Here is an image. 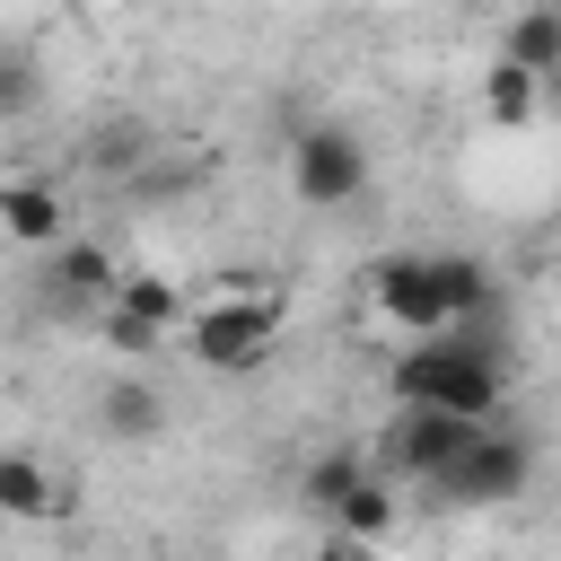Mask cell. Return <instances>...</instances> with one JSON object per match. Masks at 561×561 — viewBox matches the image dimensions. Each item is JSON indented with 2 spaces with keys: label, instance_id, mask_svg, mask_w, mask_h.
<instances>
[{
  "label": "cell",
  "instance_id": "cell-1",
  "mask_svg": "<svg viewBox=\"0 0 561 561\" xmlns=\"http://www.w3.org/2000/svg\"><path fill=\"white\" fill-rule=\"evenodd\" d=\"M386 386H394V412H447L473 430H491L508 412V359H500L491 324H456L438 342H412Z\"/></svg>",
  "mask_w": 561,
  "mask_h": 561
},
{
  "label": "cell",
  "instance_id": "cell-2",
  "mask_svg": "<svg viewBox=\"0 0 561 561\" xmlns=\"http://www.w3.org/2000/svg\"><path fill=\"white\" fill-rule=\"evenodd\" d=\"M280 324H289V298L254 289V280H228L210 307H193V359L219 368V377H254L272 351H280Z\"/></svg>",
  "mask_w": 561,
  "mask_h": 561
},
{
  "label": "cell",
  "instance_id": "cell-3",
  "mask_svg": "<svg viewBox=\"0 0 561 561\" xmlns=\"http://www.w3.org/2000/svg\"><path fill=\"white\" fill-rule=\"evenodd\" d=\"M298 491H307V508H316L333 535H351V543H386V526H394V491H386L377 465L351 456V447L316 456V465L298 473Z\"/></svg>",
  "mask_w": 561,
  "mask_h": 561
},
{
  "label": "cell",
  "instance_id": "cell-4",
  "mask_svg": "<svg viewBox=\"0 0 561 561\" xmlns=\"http://www.w3.org/2000/svg\"><path fill=\"white\" fill-rule=\"evenodd\" d=\"M289 193H298L307 210L359 202V193H368V140H359L351 123H307V131L289 140Z\"/></svg>",
  "mask_w": 561,
  "mask_h": 561
},
{
  "label": "cell",
  "instance_id": "cell-5",
  "mask_svg": "<svg viewBox=\"0 0 561 561\" xmlns=\"http://www.w3.org/2000/svg\"><path fill=\"white\" fill-rule=\"evenodd\" d=\"M535 482V447L508 430V421H491V430H473L465 438V456L430 482L438 500H456V508H500V500H517Z\"/></svg>",
  "mask_w": 561,
  "mask_h": 561
},
{
  "label": "cell",
  "instance_id": "cell-6",
  "mask_svg": "<svg viewBox=\"0 0 561 561\" xmlns=\"http://www.w3.org/2000/svg\"><path fill=\"white\" fill-rule=\"evenodd\" d=\"M368 298H377V316H386L394 333H412V342L456 333L447 289H438V254H386V263H368Z\"/></svg>",
  "mask_w": 561,
  "mask_h": 561
},
{
  "label": "cell",
  "instance_id": "cell-7",
  "mask_svg": "<svg viewBox=\"0 0 561 561\" xmlns=\"http://www.w3.org/2000/svg\"><path fill=\"white\" fill-rule=\"evenodd\" d=\"M465 438H473V421H447V412H394V430H386V473H403V482H438L456 456H465Z\"/></svg>",
  "mask_w": 561,
  "mask_h": 561
},
{
  "label": "cell",
  "instance_id": "cell-8",
  "mask_svg": "<svg viewBox=\"0 0 561 561\" xmlns=\"http://www.w3.org/2000/svg\"><path fill=\"white\" fill-rule=\"evenodd\" d=\"M175 316H184V307H175V280H158V272H123L114 298H105V333H114L123 351H158V333H167Z\"/></svg>",
  "mask_w": 561,
  "mask_h": 561
},
{
  "label": "cell",
  "instance_id": "cell-9",
  "mask_svg": "<svg viewBox=\"0 0 561 561\" xmlns=\"http://www.w3.org/2000/svg\"><path fill=\"white\" fill-rule=\"evenodd\" d=\"M0 237H18V245H35V254L70 245V202H61V184H44V175H0Z\"/></svg>",
  "mask_w": 561,
  "mask_h": 561
},
{
  "label": "cell",
  "instance_id": "cell-10",
  "mask_svg": "<svg viewBox=\"0 0 561 561\" xmlns=\"http://www.w3.org/2000/svg\"><path fill=\"white\" fill-rule=\"evenodd\" d=\"M114 280H123V263H114L96 237H70V245L44 254V298H53V307H105Z\"/></svg>",
  "mask_w": 561,
  "mask_h": 561
},
{
  "label": "cell",
  "instance_id": "cell-11",
  "mask_svg": "<svg viewBox=\"0 0 561 561\" xmlns=\"http://www.w3.org/2000/svg\"><path fill=\"white\" fill-rule=\"evenodd\" d=\"M491 61L526 70V79H561V9H508Z\"/></svg>",
  "mask_w": 561,
  "mask_h": 561
},
{
  "label": "cell",
  "instance_id": "cell-12",
  "mask_svg": "<svg viewBox=\"0 0 561 561\" xmlns=\"http://www.w3.org/2000/svg\"><path fill=\"white\" fill-rule=\"evenodd\" d=\"M61 508H70V491L53 482V465L26 447H0V517H61Z\"/></svg>",
  "mask_w": 561,
  "mask_h": 561
},
{
  "label": "cell",
  "instance_id": "cell-13",
  "mask_svg": "<svg viewBox=\"0 0 561 561\" xmlns=\"http://www.w3.org/2000/svg\"><path fill=\"white\" fill-rule=\"evenodd\" d=\"M96 421H105V438H158L167 430V394L149 377H114L96 394Z\"/></svg>",
  "mask_w": 561,
  "mask_h": 561
},
{
  "label": "cell",
  "instance_id": "cell-14",
  "mask_svg": "<svg viewBox=\"0 0 561 561\" xmlns=\"http://www.w3.org/2000/svg\"><path fill=\"white\" fill-rule=\"evenodd\" d=\"M535 96H543V79H526V70H508V61H491V70H482V114H491V123H508V131H517V123L535 114Z\"/></svg>",
  "mask_w": 561,
  "mask_h": 561
},
{
  "label": "cell",
  "instance_id": "cell-15",
  "mask_svg": "<svg viewBox=\"0 0 561 561\" xmlns=\"http://www.w3.org/2000/svg\"><path fill=\"white\" fill-rule=\"evenodd\" d=\"M35 96H44L35 53H26V44H0V123H26V114H35Z\"/></svg>",
  "mask_w": 561,
  "mask_h": 561
},
{
  "label": "cell",
  "instance_id": "cell-16",
  "mask_svg": "<svg viewBox=\"0 0 561 561\" xmlns=\"http://www.w3.org/2000/svg\"><path fill=\"white\" fill-rule=\"evenodd\" d=\"M316 561H377V543H351V535H324Z\"/></svg>",
  "mask_w": 561,
  "mask_h": 561
}]
</instances>
